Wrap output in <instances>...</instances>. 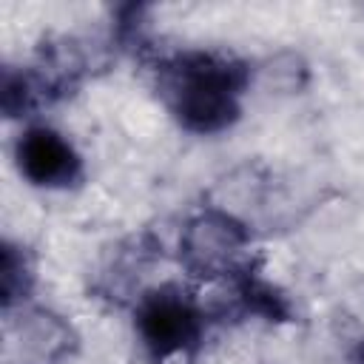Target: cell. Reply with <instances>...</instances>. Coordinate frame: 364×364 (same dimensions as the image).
<instances>
[{"mask_svg":"<svg viewBox=\"0 0 364 364\" xmlns=\"http://www.w3.org/2000/svg\"><path fill=\"white\" fill-rule=\"evenodd\" d=\"M250 71L225 51H182L162 63L159 88L182 128L219 134L242 114V91Z\"/></svg>","mask_w":364,"mask_h":364,"instance_id":"obj_1","label":"cell"},{"mask_svg":"<svg viewBox=\"0 0 364 364\" xmlns=\"http://www.w3.org/2000/svg\"><path fill=\"white\" fill-rule=\"evenodd\" d=\"M353 364H364V344H358V350L353 355Z\"/></svg>","mask_w":364,"mask_h":364,"instance_id":"obj_9","label":"cell"},{"mask_svg":"<svg viewBox=\"0 0 364 364\" xmlns=\"http://www.w3.org/2000/svg\"><path fill=\"white\" fill-rule=\"evenodd\" d=\"M136 330L154 358L188 353L202 338V310L176 287L148 293L136 307Z\"/></svg>","mask_w":364,"mask_h":364,"instance_id":"obj_4","label":"cell"},{"mask_svg":"<svg viewBox=\"0 0 364 364\" xmlns=\"http://www.w3.org/2000/svg\"><path fill=\"white\" fill-rule=\"evenodd\" d=\"M3 114L6 117H28L37 108L54 102V91L40 77L37 68H3V85H0Z\"/></svg>","mask_w":364,"mask_h":364,"instance_id":"obj_6","label":"cell"},{"mask_svg":"<svg viewBox=\"0 0 364 364\" xmlns=\"http://www.w3.org/2000/svg\"><path fill=\"white\" fill-rule=\"evenodd\" d=\"M233 296L239 307L250 316H259L264 321H290L293 318V304L290 299L270 282H264L256 267L233 279Z\"/></svg>","mask_w":364,"mask_h":364,"instance_id":"obj_7","label":"cell"},{"mask_svg":"<svg viewBox=\"0 0 364 364\" xmlns=\"http://www.w3.org/2000/svg\"><path fill=\"white\" fill-rule=\"evenodd\" d=\"M31 284H34V264H31L26 247H20L14 242H3V250H0V301H3V313L23 304Z\"/></svg>","mask_w":364,"mask_h":364,"instance_id":"obj_8","label":"cell"},{"mask_svg":"<svg viewBox=\"0 0 364 364\" xmlns=\"http://www.w3.org/2000/svg\"><path fill=\"white\" fill-rule=\"evenodd\" d=\"M250 233L228 210H202L191 216L179 236V262L199 279H239L253 270Z\"/></svg>","mask_w":364,"mask_h":364,"instance_id":"obj_2","label":"cell"},{"mask_svg":"<svg viewBox=\"0 0 364 364\" xmlns=\"http://www.w3.org/2000/svg\"><path fill=\"white\" fill-rule=\"evenodd\" d=\"M77 330L54 310H9L3 327V364H65L77 353Z\"/></svg>","mask_w":364,"mask_h":364,"instance_id":"obj_3","label":"cell"},{"mask_svg":"<svg viewBox=\"0 0 364 364\" xmlns=\"http://www.w3.org/2000/svg\"><path fill=\"white\" fill-rule=\"evenodd\" d=\"M14 156L20 173L37 188H68L82 176L77 148L60 131L46 125H34L20 134Z\"/></svg>","mask_w":364,"mask_h":364,"instance_id":"obj_5","label":"cell"}]
</instances>
